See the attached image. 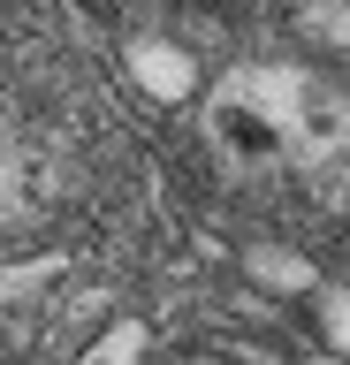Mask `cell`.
<instances>
[{
    "label": "cell",
    "instance_id": "1",
    "mask_svg": "<svg viewBox=\"0 0 350 365\" xmlns=\"http://www.w3.org/2000/svg\"><path fill=\"white\" fill-rule=\"evenodd\" d=\"M130 76H138V91L160 99V107L198 99V61H190L175 38H138V46H130Z\"/></svg>",
    "mask_w": 350,
    "mask_h": 365
},
{
    "label": "cell",
    "instance_id": "3",
    "mask_svg": "<svg viewBox=\"0 0 350 365\" xmlns=\"http://www.w3.org/2000/svg\"><path fill=\"white\" fill-rule=\"evenodd\" d=\"M244 274H252V282H267V289H282V297L312 289V267H304V259H289L282 244H259V251H244Z\"/></svg>",
    "mask_w": 350,
    "mask_h": 365
},
{
    "label": "cell",
    "instance_id": "5",
    "mask_svg": "<svg viewBox=\"0 0 350 365\" xmlns=\"http://www.w3.org/2000/svg\"><path fill=\"white\" fill-rule=\"evenodd\" d=\"M320 335H327V350H343V358H350V297L343 289L320 297Z\"/></svg>",
    "mask_w": 350,
    "mask_h": 365
},
{
    "label": "cell",
    "instance_id": "2",
    "mask_svg": "<svg viewBox=\"0 0 350 365\" xmlns=\"http://www.w3.org/2000/svg\"><path fill=\"white\" fill-rule=\"evenodd\" d=\"M297 38L327 46V53H350V0H304L297 8Z\"/></svg>",
    "mask_w": 350,
    "mask_h": 365
},
{
    "label": "cell",
    "instance_id": "6",
    "mask_svg": "<svg viewBox=\"0 0 350 365\" xmlns=\"http://www.w3.org/2000/svg\"><path fill=\"white\" fill-rule=\"evenodd\" d=\"M190 365H213V358H190Z\"/></svg>",
    "mask_w": 350,
    "mask_h": 365
},
{
    "label": "cell",
    "instance_id": "4",
    "mask_svg": "<svg viewBox=\"0 0 350 365\" xmlns=\"http://www.w3.org/2000/svg\"><path fill=\"white\" fill-rule=\"evenodd\" d=\"M145 350H153V327H145V319H115V327L84 350V365H145Z\"/></svg>",
    "mask_w": 350,
    "mask_h": 365
}]
</instances>
